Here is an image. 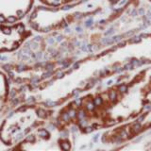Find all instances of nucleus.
Masks as SVG:
<instances>
[{"mask_svg":"<svg viewBox=\"0 0 151 151\" xmlns=\"http://www.w3.org/2000/svg\"><path fill=\"white\" fill-rule=\"evenodd\" d=\"M46 111L42 108L27 106L9 116L0 127V139L5 145H15L22 140L30 127L42 125L46 118Z\"/></svg>","mask_w":151,"mask_h":151,"instance_id":"1","label":"nucleus"},{"mask_svg":"<svg viewBox=\"0 0 151 151\" xmlns=\"http://www.w3.org/2000/svg\"><path fill=\"white\" fill-rule=\"evenodd\" d=\"M29 35L30 31L21 22L13 24L0 22V53L16 49Z\"/></svg>","mask_w":151,"mask_h":151,"instance_id":"2","label":"nucleus"},{"mask_svg":"<svg viewBox=\"0 0 151 151\" xmlns=\"http://www.w3.org/2000/svg\"><path fill=\"white\" fill-rule=\"evenodd\" d=\"M34 0H0V22L17 23L31 11Z\"/></svg>","mask_w":151,"mask_h":151,"instance_id":"3","label":"nucleus"},{"mask_svg":"<svg viewBox=\"0 0 151 151\" xmlns=\"http://www.w3.org/2000/svg\"><path fill=\"white\" fill-rule=\"evenodd\" d=\"M8 96V82L5 75L0 72V111L4 106Z\"/></svg>","mask_w":151,"mask_h":151,"instance_id":"4","label":"nucleus"},{"mask_svg":"<svg viewBox=\"0 0 151 151\" xmlns=\"http://www.w3.org/2000/svg\"><path fill=\"white\" fill-rule=\"evenodd\" d=\"M40 1L45 4V5H48V6H58L60 4L66 3L70 1V0H40Z\"/></svg>","mask_w":151,"mask_h":151,"instance_id":"5","label":"nucleus"}]
</instances>
